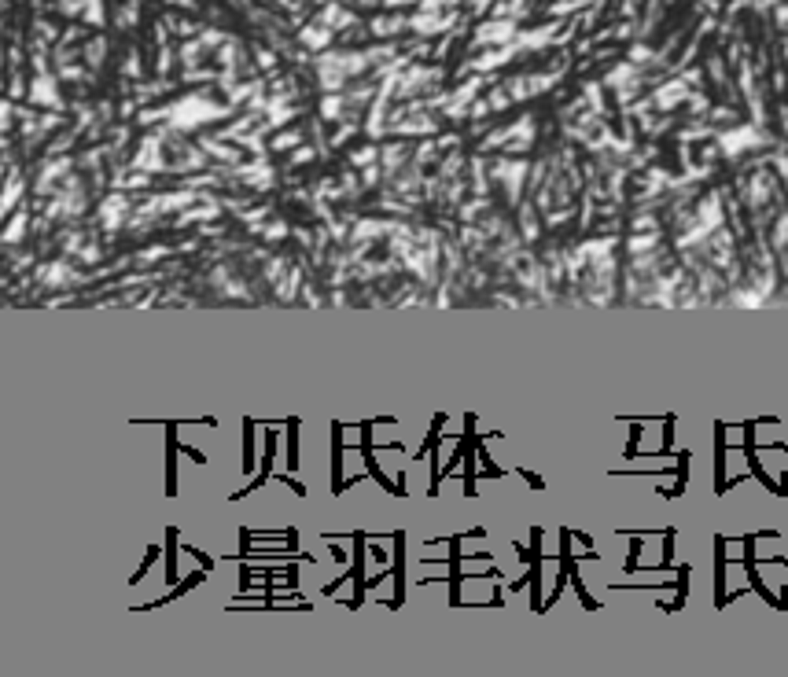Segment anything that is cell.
Returning <instances> with one entry per match:
<instances>
[]
</instances>
